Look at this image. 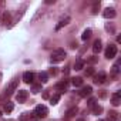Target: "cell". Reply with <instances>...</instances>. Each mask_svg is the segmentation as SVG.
Masks as SVG:
<instances>
[{
    "instance_id": "cell-15",
    "label": "cell",
    "mask_w": 121,
    "mask_h": 121,
    "mask_svg": "<svg viewBox=\"0 0 121 121\" xmlns=\"http://www.w3.org/2000/svg\"><path fill=\"white\" fill-rule=\"evenodd\" d=\"M74 69H76V70H81V69H84V60L77 58V60H76V63H74Z\"/></svg>"
},
{
    "instance_id": "cell-33",
    "label": "cell",
    "mask_w": 121,
    "mask_h": 121,
    "mask_svg": "<svg viewBox=\"0 0 121 121\" xmlns=\"http://www.w3.org/2000/svg\"><path fill=\"white\" fill-rule=\"evenodd\" d=\"M51 3H54V0H47L46 2V4H51Z\"/></svg>"
},
{
    "instance_id": "cell-25",
    "label": "cell",
    "mask_w": 121,
    "mask_h": 121,
    "mask_svg": "<svg viewBox=\"0 0 121 121\" xmlns=\"http://www.w3.org/2000/svg\"><path fill=\"white\" fill-rule=\"evenodd\" d=\"M31 91H33L34 94L40 93V91H41V84H34V86L31 87Z\"/></svg>"
},
{
    "instance_id": "cell-18",
    "label": "cell",
    "mask_w": 121,
    "mask_h": 121,
    "mask_svg": "<svg viewBox=\"0 0 121 121\" xmlns=\"http://www.w3.org/2000/svg\"><path fill=\"white\" fill-rule=\"evenodd\" d=\"M71 83H73L74 87H81V86H83V78H81V77H76V78H73Z\"/></svg>"
},
{
    "instance_id": "cell-27",
    "label": "cell",
    "mask_w": 121,
    "mask_h": 121,
    "mask_svg": "<svg viewBox=\"0 0 121 121\" xmlns=\"http://www.w3.org/2000/svg\"><path fill=\"white\" fill-rule=\"evenodd\" d=\"M118 66H120V61H118V63H115V64L112 66V73H111L112 76H117V74H118V71H120V69H118Z\"/></svg>"
},
{
    "instance_id": "cell-35",
    "label": "cell",
    "mask_w": 121,
    "mask_h": 121,
    "mask_svg": "<svg viewBox=\"0 0 121 121\" xmlns=\"http://www.w3.org/2000/svg\"><path fill=\"white\" fill-rule=\"evenodd\" d=\"M0 115H2V108H0Z\"/></svg>"
},
{
    "instance_id": "cell-24",
    "label": "cell",
    "mask_w": 121,
    "mask_h": 121,
    "mask_svg": "<svg viewBox=\"0 0 121 121\" xmlns=\"http://www.w3.org/2000/svg\"><path fill=\"white\" fill-rule=\"evenodd\" d=\"M101 112H103V107H101V105H97V104H95V105L93 107V114L98 115V114H101Z\"/></svg>"
},
{
    "instance_id": "cell-22",
    "label": "cell",
    "mask_w": 121,
    "mask_h": 121,
    "mask_svg": "<svg viewBox=\"0 0 121 121\" xmlns=\"http://www.w3.org/2000/svg\"><path fill=\"white\" fill-rule=\"evenodd\" d=\"M31 117H33V114H30V112H23V114L20 115V121H29Z\"/></svg>"
},
{
    "instance_id": "cell-1",
    "label": "cell",
    "mask_w": 121,
    "mask_h": 121,
    "mask_svg": "<svg viewBox=\"0 0 121 121\" xmlns=\"http://www.w3.org/2000/svg\"><path fill=\"white\" fill-rule=\"evenodd\" d=\"M66 51L63 50V48H57V50H54L53 51V54H51V63H60V61H63V60L66 58Z\"/></svg>"
},
{
    "instance_id": "cell-23",
    "label": "cell",
    "mask_w": 121,
    "mask_h": 121,
    "mask_svg": "<svg viewBox=\"0 0 121 121\" xmlns=\"http://www.w3.org/2000/svg\"><path fill=\"white\" fill-rule=\"evenodd\" d=\"M118 118V112H115V111H110V114H108V120L107 121H115Z\"/></svg>"
},
{
    "instance_id": "cell-9",
    "label": "cell",
    "mask_w": 121,
    "mask_h": 121,
    "mask_svg": "<svg viewBox=\"0 0 121 121\" xmlns=\"http://www.w3.org/2000/svg\"><path fill=\"white\" fill-rule=\"evenodd\" d=\"M27 91L26 90H20L19 93H17V95H16V100L19 101V103H24L26 100H27Z\"/></svg>"
},
{
    "instance_id": "cell-6",
    "label": "cell",
    "mask_w": 121,
    "mask_h": 121,
    "mask_svg": "<svg viewBox=\"0 0 121 121\" xmlns=\"http://www.w3.org/2000/svg\"><path fill=\"white\" fill-rule=\"evenodd\" d=\"M91 93H93V88H91V86H84V87H83V88H81V90L78 91V95L84 98V97L90 95Z\"/></svg>"
},
{
    "instance_id": "cell-29",
    "label": "cell",
    "mask_w": 121,
    "mask_h": 121,
    "mask_svg": "<svg viewBox=\"0 0 121 121\" xmlns=\"http://www.w3.org/2000/svg\"><path fill=\"white\" fill-rule=\"evenodd\" d=\"M95 101H97L95 98H90V100H88V103H87V104H88V107H91V108H93V107L95 105Z\"/></svg>"
},
{
    "instance_id": "cell-11",
    "label": "cell",
    "mask_w": 121,
    "mask_h": 121,
    "mask_svg": "<svg viewBox=\"0 0 121 121\" xmlns=\"http://www.w3.org/2000/svg\"><path fill=\"white\" fill-rule=\"evenodd\" d=\"M33 80H34V74H33L31 71H26V73L23 74V81H24V83L31 84V83H33Z\"/></svg>"
},
{
    "instance_id": "cell-16",
    "label": "cell",
    "mask_w": 121,
    "mask_h": 121,
    "mask_svg": "<svg viewBox=\"0 0 121 121\" xmlns=\"http://www.w3.org/2000/svg\"><path fill=\"white\" fill-rule=\"evenodd\" d=\"M13 108H14L13 103H9V101L3 105V111H4V112H7V114H9V112H12V111H13Z\"/></svg>"
},
{
    "instance_id": "cell-13",
    "label": "cell",
    "mask_w": 121,
    "mask_h": 121,
    "mask_svg": "<svg viewBox=\"0 0 121 121\" xmlns=\"http://www.w3.org/2000/svg\"><path fill=\"white\" fill-rule=\"evenodd\" d=\"M69 23H70V17L67 16V17H64V19H61V20L58 22V24L56 26V30H60V29H63V27H64V26H67Z\"/></svg>"
},
{
    "instance_id": "cell-8",
    "label": "cell",
    "mask_w": 121,
    "mask_h": 121,
    "mask_svg": "<svg viewBox=\"0 0 121 121\" xmlns=\"http://www.w3.org/2000/svg\"><path fill=\"white\" fill-rule=\"evenodd\" d=\"M24 10H26V6H24V7H23V9L20 10V13H17V16H16V17H14V19L12 20V23L9 24V29H10V27H13L14 24H17V23H19V20H20V19L23 17V14H24Z\"/></svg>"
},
{
    "instance_id": "cell-32",
    "label": "cell",
    "mask_w": 121,
    "mask_h": 121,
    "mask_svg": "<svg viewBox=\"0 0 121 121\" xmlns=\"http://www.w3.org/2000/svg\"><path fill=\"white\" fill-rule=\"evenodd\" d=\"M50 74H51V76H56V74H57V69H54V67H53V69L50 70Z\"/></svg>"
},
{
    "instance_id": "cell-2",
    "label": "cell",
    "mask_w": 121,
    "mask_h": 121,
    "mask_svg": "<svg viewBox=\"0 0 121 121\" xmlns=\"http://www.w3.org/2000/svg\"><path fill=\"white\" fill-rule=\"evenodd\" d=\"M47 114H48L47 107L43 105V104H40V105H37V107L34 108V114H33V117H34V118H46Z\"/></svg>"
},
{
    "instance_id": "cell-20",
    "label": "cell",
    "mask_w": 121,
    "mask_h": 121,
    "mask_svg": "<svg viewBox=\"0 0 121 121\" xmlns=\"http://www.w3.org/2000/svg\"><path fill=\"white\" fill-rule=\"evenodd\" d=\"M10 20V13H7V12H4L3 14H2V23L3 24H7V22Z\"/></svg>"
},
{
    "instance_id": "cell-14",
    "label": "cell",
    "mask_w": 121,
    "mask_h": 121,
    "mask_svg": "<svg viewBox=\"0 0 121 121\" xmlns=\"http://www.w3.org/2000/svg\"><path fill=\"white\" fill-rule=\"evenodd\" d=\"M101 48H103V46H101V40H95L94 44H93V51H94V53H100Z\"/></svg>"
},
{
    "instance_id": "cell-28",
    "label": "cell",
    "mask_w": 121,
    "mask_h": 121,
    "mask_svg": "<svg viewBox=\"0 0 121 121\" xmlns=\"http://www.w3.org/2000/svg\"><path fill=\"white\" fill-rule=\"evenodd\" d=\"M86 76H87V77H91V76H94V69H93V67H88V69L86 70Z\"/></svg>"
},
{
    "instance_id": "cell-30",
    "label": "cell",
    "mask_w": 121,
    "mask_h": 121,
    "mask_svg": "<svg viewBox=\"0 0 121 121\" xmlns=\"http://www.w3.org/2000/svg\"><path fill=\"white\" fill-rule=\"evenodd\" d=\"M98 7H100V2H95V3H94V7H93V13H94V14L97 13V9H98Z\"/></svg>"
},
{
    "instance_id": "cell-12",
    "label": "cell",
    "mask_w": 121,
    "mask_h": 121,
    "mask_svg": "<svg viewBox=\"0 0 121 121\" xmlns=\"http://www.w3.org/2000/svg\"><path fill=\"white\" fill-rule=\"evenodd\" d=\"M67 87H69V83H67L66 80H63V81H60V83H57V84H56V90H58L60 93L66 91V90H67Z\"/></svg>"
},
{
    "instance_id": "cell-31",
    "label": "cell",
    "mask_w": 121,
    "mask_h": 121,
    "mask_svg": "<svg viewBox=\"0 0 121 121\" xmlns=\"http://www.w3.org/2000/svg\"><path fill=\"white\" fill-rule=\"evenodd\" d=\"M4 4H6V3L3 2V0H0V13L3 12V9H4Z\"/></svg>"
},
{
    "instance_id": "cell-3",
    "label": "cell",
    "mask_w": 121,
    "mask_h": 121,
    "mask_svg": "<svg viewBox=\"0 0 121 121\" xmlns=\"http://www.w3.org/2000/svg\"><path fill=\"white\" fill-rule=\"evenodd\" d=\"M115 54H117V46L110 44V46L105 48V57L110 60V58H114V57H115Z\"/></svg>"
},
{
    "instance_id": "cell-34",
    "label": "cell",
    "mask_w": 121,
    "mask_h": 121,
    "mask_svg": "<svg viewBox=\"0 0 121 121\" xmlns=\"http://www.w3.org/2000/svg\"><path fill=\"white\" fill-rule=\"evenodd\" d=\"M77 121H86V120H83V118H81V120H77Z\"/></svg>"
},
{
    "instance_id": "cell-5",
    "label": "cell",
    "mask_w": 121,
    "mask_h": 121,
    "mask_svg": "<svg viewBox=\"0 0 121 121\" xmlns=\"http://www.w3.org/2000/svg\"><path fill=\"white\" fill-rule=\"evenodd\" d=\"M17 87H19V80H13V81L7 86V88H6V94H7V95L13 94V91H16Z\"/></svg>"
},
{
    "instance_id": "cell-4",
    "label": "cell",
    "mask_w": 121,
    "mask_h": 121,
    "mask_svg": "<svg viewBox=\"0 0 121 121\" xmlns=\"http://www.w3.org/2000/svg\"><path fill=\"white\" fill-rule=\"evenodd\" d=\"M105 80H107V74L104 71H100L98 74L94 76V83L95 84H103V83H105Z\"/></svg>"
},
{
    "instance_id": "cell-10",
    "label": "cell",
    "mask_w": 121,
    "mask_h": 121,
    "mask_svg": "<svg viewBox=\"0 0 121 121\" xmlns=\"http://www.w3.org/2000/svg\"><path fill=\"white\" fill-rule=\"evenodd\" d=\"M103 16H104L105 19H114V17L117 16V12H115L114 9H105V10L103 12Z\"/></svg>"
},
{
    "instance_id": "cell-21",
    "label": "cell",
    "mask_w": 121,
    "mask_h": 121,
    "mask_svg": "<svg viewBox=\"0 0 121 121\" xmlns=\"http://www.w3.org/2000/svg\"><path fill=\"white\" fill-rule=\"evenodd\" d=\"M91 34H93V31H91L90 29H87V30H84V33H83L81 39H83V40H88V39L91 37Z\"/></svg>"
},
{
    "instance_id": "cell-7",
    "label": "cell",
    "mask_w": 121,
    "mask_h": 121,
    "mask_svg": "<svg viewBox=\"0 0 121 121\" xmlns=\"http://www.w3.org/2000/svg\"><path fill=\"white\" fill-rule=\"evenodd\" d=\"M120 103H121V91H117L111 97V104L117 107V105H120Z\"/></svg>"
},
{
    "instance_id": "cell-19",
    "label": "cell",
    "mask_w": 121,
    "mask_h": 121,
    "mask_svg": "<svg viewBox=\"0 0 121 121\" xmlns=\"http://www.w3.org/2000/svg\"><path fill=\"white\" fill-rule=\"evenodd\" d=\"M77 111H78V108H77V107H73V108H70V110L67 111V118H71V117H74V115L77 114Z\"/></svg>"
},
{
    "instance_id": "cell-26",
    "label": "cell",
    "mask_w": 121,
    "mask_h": 121,
    "mask_svg": "<svg viewBox=\"0 0 121 121\" xmlns=\"http://www.w3.org/2000/svg\"><path fill=\"white\" fill-rule=\"evenodd\" d=\"M58 100H60V94H54V95L50 98V103L54 105V104H57V103H58Z\"/></svg>"
},
{
    "instance_id": "cell-17",
    "label": "cell",
    "mask_w": 121,
    "mask_h": 121,
    "mask_svg": "<svg viewBox=\"0 0 121 121\" xmlns=\"http://www.w3.org/2000/svg\"><path fill=\"white\" fill-rule=\"evenodd\" d=\"M39 78H40L41 83H47V81H48V74H47L46 71H41V73L39 74Z\"/></svg>"
}]
</instances>
